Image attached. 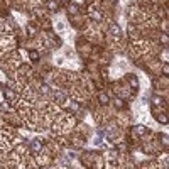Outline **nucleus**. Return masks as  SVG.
Returning <instances> with one entry per match:
<instances>
[{
    "mask_svg": "<svg viewBox=\"0 0 169 169\" xmlns=\"http://www.w3.org/2000/svg\"><path fill=\"white\" fill-rule=\"evenodd\" d=\"M129 83L134 86V88H139V81L135 79V76H129Z\"/></svg>",
    "mask_w": 169,
    "mask_h": 169,
    "instance_id": "f257e3e1",
    "label": "nucleus"
},
{
    "mask_svg": "<svg viewBox=\"0 0 169 169\" xmlns=\"http://www.w3.org/2000/svg\"><path fill=\"white\" fill-rule=\"evenodd\" d=\"M32 151H34V152L41 151V140H34V142H32Z\"/></svg>",
    "mask_w": 169,
    "mask_h": 169,
    "instance_id": "f03ea898",
    "label": "nucleus"
},
{
    "mask_svg": "<svg viewBox=\"0 0 169 169\" xmlns=\"http://www.w3.org/2000/svg\"><path fill=\"white\" fill-rule=\"evenodd\" d=\"M98 98H100V101L103 103V105H105V103H108V96L105 95V93H100V95H98Z\"/></svg>",
    "mask_w": 169,
    "mask_h": 169,
    "instance_id": "7ed1b4c3",
    "label": "nucleus"
},
{
    "mask_svg": "<svg viewBox=\"0 0 169 169\" xmlns=\"http://www.w3.org/2000/svg\"><path fill=\"white\" fill-rule=\"evenodd\" d=\"M134 132H135V134H139V135H142V134H144V127H135Z\"/></svg>",
    "mask_w": 169,
    "mask_h": 169,
    "instance_id": "20e7f679",
    "label": "nucleus"
},
{
    "mask_svg": "<svg viewBox=\"0 0 169 169\" xmlns=\"http://www.w3.org/2000/svg\"><path fill=\"white\" fill-rule=\"evenodd\" d=\"M5 96L9 98V100H12V98H14V93H12V90H5Z\"/></svg>",
    "mask_w": 169,
    "mask_h": 169,
    "instance_id": "39448f33",
    "label": "nucleus"
},
{
    "mask_svg": "<svg viewBox=\"0 0 169 169\" xmlns=\"http://www.w3.org/2000/svg\"><path fill=\"white\" fill-rule=\"evenodd\" d=\"M31 59H32V61H37V59H39V54H37V52H31Z\"/></svg>",
    "mask_w": 169,
    "mask_h": 169,
    "instance_id": "423d86ee",
    "label": "nucleus"
},
{
    "mask_svg": "<svg viewBox=\"0 0 169 169\" xmlns=\"http://www.w3.org/2000/svg\"><path fill=\"white\" fill-rule=\"evenodd\" d=\"M162 73L164 74H169V64H164V66H162Z\"/></svg>",
    "mask_w": 169,
    "mask_h": 169,
    "instance_id": "0eeeda50",
    "label": "nucleus"
},
{
    "mask_svg": "<svg viewBox=\"0 0 169 169\" xmlns=\"http://www.w3.org/2000/svg\"><path fill=\"white\" fill-rule=\"evenodd\" d=\"M161 41H162V42H169V37H167V36H162V37H161Z\"/></svg>",
    "mask_w": 169,
    "mask_h": 169,
    "instance_id": "6e6552de",
    "label": "nucleus"
}]
</instances>
